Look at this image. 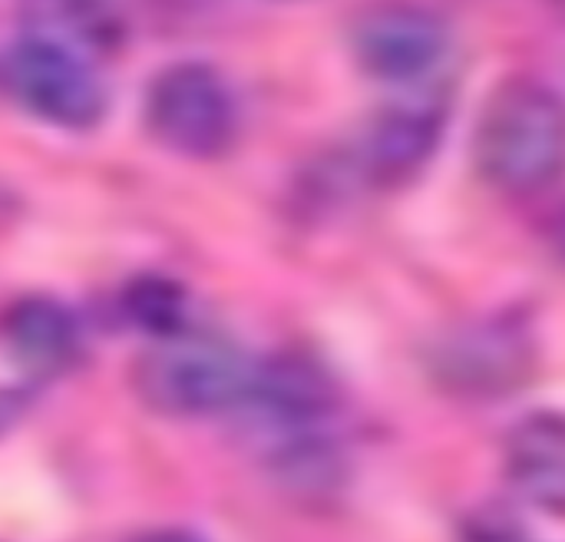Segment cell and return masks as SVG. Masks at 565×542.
Returning a JSON list of instances; mask_svg holds the SVG:
<instances>
[{
    "mask_svg": "<svg viewBox=\"0 0 565 542\" xmlns=\"http://www.w3.org/2000/svg\"><path fill=\"white\" fill-rule=\"evenodd\" d=\"M473 156L490 185L510 195L546 192L565 176L563 96L533 76L507 79L480 113Z\"/></svg>",
    "mask_w": 565,
    "mask_h": 542,
    "instance_id": "obj_1",
    "label": "cell"
},
{
    "mask_svg": "<svg viewBox=\"0 0 565 542\" xmlns=\"http://www.w3.org/2000/svg\"><path fill=\"white\" fill-rule=\"evenodd\" d=\"M255 364L228 341L209 334H175L136 368L139 397L169 417H209L238 411L252 387Z\"/></svg>",
    "mask_w": 565,
    "mask_h": 542,
    "instance_id": "obj_2",
    "label": "cell"
},
{
    "mask_svg": "<svg viewBox=\"0 0 565 542\" xmlns=\"http://www.w3.org/2000/svg\"><path fill=\"white\" fill-rule=\"evenodd\" d=\"M0 93L60 129H89L106 116V89L89 60L36 33L0 50Z\"/></svg>",
    "mask_w": 565,
    "mask_h": 542,
    "instance_id": "obj_3",
    "label": "cell"
},
{
    "mask_svg": "<svg viewBox=\"0 0 565 542\" xmlns=\"http://www.w3.org/2000/svg\"><path fill=\"white\" fill-rule=\"evenodd\" d=\"M146 126L159 146L185 159H218L238 136V106L209 63L166 66L146 93Z\"/></svg>",
    "mask_w": 565,
    "mask_h": 542,
    "instance_id": "obj_4",
    "label": "cell"
},
{
    "mask_svg": "<svg viewBox=\"0 0 565 542\" xmlns=\"http://www.w3.org/2000/svg\"><path fill=\"white\" fill-rule=\"evenodd\" d=\"M354 63L384 83L427 79L450 50V23L417 0H374L348 26Z\"/></svg>",
    "mask_w": 565,
    "mask_h": 542,
    "instance_id": "obj_5",
    "label": "cell"
},
{
    "mask_svg": "<svg viewBox=\"0 0 565 542\" xmlns=\"http://www.w3.org/2000/svg\"><path fill=\"white\" fill-rule=\"evenodd\" d=\"M444 123L447 106L434 93H414L381 106L354 142V169L374 185L411 179L437 152Z\"/></svg>",
    "mask_w": 565,
    "mask_h": 542,
    "instance_id": "obj_6",
    "label": "cell"
},
{
    "mask_svg": "<svg viewBox=\"0 0 565 542\" xmlns=\"http://www.w3.org/2000/svg\"><path fill=\"white\" fill-rule=\"evenodd\" d=\"M533 368L530 334L507 318H487L450 334L437 351V374L457 394L497 397L516 391Z\"/></svg>",
    "mask_w": 565,
    "mask_h": 542,
    "instance_id": "obj_7",
    "label": "cell"
},
{
    "mask_svg": "<svg viewBox=\"0 0 565 542\" xmlns=\"http://www.w3.org/2000/svg\"><path fill=\"white\" fill-rule=\"evenodd\" d=\"M0 344L20 371L46 378L63 371L76 358L79 328L66 305H60L56 298L30 295L3 311Z\"/></svg>",
    "mask_w": 565,
    "mask_h": 542,
    "instance_id": "obj_8",
    "label": "cell"
},
{
    "mask_svg": "<svg viewBox=\"0 0 565 542\" xmlns=\"http://www.w3.org/2000/svg\"><path fill=\"white\" fill-rule=\"evenodd\" d=\"M507 474L526 503L565 517V417H526L507 440Z\"/></svg>",
    "mask_w": 565,
    "mask_h": 542,
    "instance_id": "obj_9",
    "label": "cell"
},
{
    "mask_svg": "<svg viewBox=\"0 0 565 542\" xmlns=\"http://www.w3.org/2000/svg\"><path fill=\"white\" fill-rule=\"evenodd\" d=\"M30 33L86 56L116 40V17L103 0H40Z\"/></svg>",
    "mask_w": 565,
    "mask_h": 542,
    "instance_id": "obj_10",
    "label": "cell"
},
{
    "mask_svg": "<svg viewBox=\"0 0 565 542\" xmlns=\"http://www.w3.org/2000/svg\"><path fill=\"white\" fill-rule=\"evenodd\" d=\"M122 315L139 331H146L156 341L175 338L189 321V298L185 288L166 275H142L132 278L122 291Z\"/></svg>",
    "mask_w": 565,
    "mask_h": 542,
    "instance_id": "obj_11",
    "label": "cell"
},
{
    "mask_svg": "<svg viewBox=\"0 0 565 542\" xmlns=\"http://www.w3.org/2000/svg\"><path fill=\"white\" fill-rule=\"evenodd\" d=\"M26 407H30V397H26L23 391H17V387H0V437H3L7 431H13V427L23 421Z\"/></svg>",
    "mask_w": 565,
    "mask_h": 542,
    "instance_id": "obj_12",
    "label": "cell"
},
{
    "mask_svg": "<svg viewBox=\"0 0 565 542\" xmlns=\"http://www.w3.org/2000/svg\"><path fill=\"white\" fill-rule=\"evenodd\" d=\"M132 542H205L202 536L189 533V530H149Z\"/></svg>",
    "mask_w": 565,
    "mask_h": 542,
    "instance_id": "obj_13",
    "label": "cell"
},
{
    "mask_svg": "<svg viewBox=\"0 0 565 542\" xmlns=\"http://www.w3.org/2000/svg\"><path fill=\"white\" fill-rule=\"evenodd\" d=\"M470 542H530V540H523L520 533H510V530H483V533L470 536Z\"/></svg>",
    "mask_w": 565,
    "mask_h": 542,
    "instance_id": "obj_14",
    "label": "cell"
}]
</instances>
